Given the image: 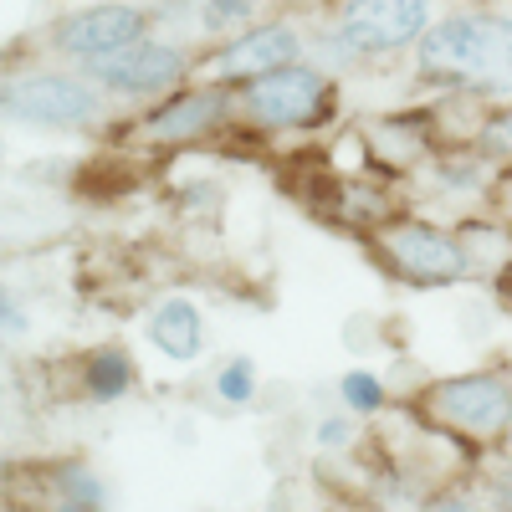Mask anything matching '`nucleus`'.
<instances>
[{
	"mask_svg": "<svg viewBox=\"0 0 512 512\" xmlns=\"http://www.w3.org/2000/svg\"><path fill=\"white\" fill-rule=\"evenodd\" d=\"M415 77L472 98H512V16L502 11L441 16L415 47Z\"/></svg>",
	"mask_w": 512,
	"mask_h": 512,
	"instance_id": "nucleus-1",
	"label": "nucleus"
},
{
	"mask_svg": "<svg viewBox=\"0 0 512 512\" xmlns=\"http://www.w3.org/2000/svg\"><path fill=\"white\" fill-rule=\"evenodd\" d=\"M333 103H338V88L333 77L303 57V62H287L267 77L246 82L236 88V118L262 128V134H292V128H318L333 118Z\"/></svg>",
	"mask_w": 512,
	"mask_h": 512,
	"instance_id": "nucleus-2",
	"label": "nucleus"
},
{
	"mask_svg": "<svg viewBox=\"0 0 512 512\" xmlns=\"http://www.w3.org/2000/svg\"><path fill=\"white\" fill-rule=\"evenodd\" d=\"M6 118L21 128H36V134H82L103 118L108 93L88 72H21L6 77Z\"/></svg>",
	"mask_w": 512,
	"mask_h": 512,
	"instance_id": "nucleus-3",
	"label": "nucleus"
},
{
	"mask_svg": "<svg viewBox=\"0 0 512 512\" xmlns=\"http://www.w3.org/2000/svg\"><path fill=\"white\" fill-rule=\"evenodd\" d=\"M374 251L395 277H405L415 287H451L477 272L466 236H456L436 221H420V216L374 226Z\"/></svg>",
	"mask_w": 512,
	"mask_h": 512,
	"instance_id": "nucleus-4",
	"label": "nucleus"
},
{
	"mask_svg": "<svg viewBox=\"0 0 512 512\" xmlns=\"http://www.w3.org/2000/svg\"><path fill=\"white\" fill-rule=\"evenodd\" d=\"M436 21H441L436 0H344L328 31L354 62H374V57L415 52L420 36Z\"/></svg>",
	"mask_w": 512,
	"mask_h": 512,
	"instance_id": "nucleus-5",
	"label": "nucleus"
},
{
	"mask_svg": "<svg viewBox=\"0 0 512 512\" xmlns=\"http://www.w3.org/2000/svg\"><path fill=\"white\" fill-rule=\"evenodd\" d=\"M425 415L446 425L451 436L466 441H497L502 425L512 420V379L477 369V374H451L425 390Z\"/></svg>",
	"mask_w": 512,
	"mask_h": 512,
	"instance_id": "nucleus-6",
	"label": "nucleus"
},
{
	"mask_svg": "<svg viewBox=\"0 0 512 512\" xmlns=\"http://www.w3.org/2000/svg\"><path fill=\"white\" fill-rule=\"evenodd\" d=\"M190 67H195L190 52L169 36H144V41H134V47H123L113 57L82 62V72H88L108 98H134V103L139 98H169L175 88H185Z\"/></svg>",
	"mask_w": 512,
	"mask_h": 512,
	"instance_id": "nucleus-7",
	"label": "nucleus"
},
{
	"mask_svg": "<svg viewBox=\"0 0 512 512\" xmlns=\"http://www.w3.org/2000/svg\"><path fill=\"white\" fill-rule=\"evenodd\" d=\"M303 57H308V36L292 21H251L246 31L226 36L221 47L205 57V77L226 82V88H246V82L267 77L287 62H303Z\"/></svg>",
	"mask_w": 512,
	"mask_h": 512,
	"instance_id": "nucleus-8",
	"label": "nucleus"
},
{
	"mask_svg": "<svg viewBox=\"0 0 512 512\" xmlns=\"http://www.w3.org/2000/svg\"><path fill=\"white\" fill-rule=\"evenodd\" d=\"M231 118H236V88H226V82H200V88H175L164 103H154L134 123V139H149L159 149H180V144L210 139Z\"/></svg>",
	"mask_w": 512,
	"mask_h": 512,
	"instance_id": "nucleus-9",
	"label": "nucleus"
},
{
	"mask_svg": "<svg viewBox=\"0 0 512 512\" xmlns=\"http://www.w3.org/2000/svg\"><path fill=\"white\" fill-rule=\"evenodd\" d=\"M149 26H154V16L144 6L98 0V6H82V11H72L52 26V47L67 62H98V57H113L123 47H134V41H144Z\"/></svg>",
	"mask_w": 512,
	"mask_h": 512,
	"instance_id": "nucleus-10",
	"label": "nucleus"
},
{
	"mask_svg": "<svg viewBox=\"0 0 512 512\" xmlns=\"http://www.w3.org/2000/svg\"><path fill=\"white\" fill-rule=\"evenodd\" d=\"M144 338L169 364H195L205 354V313L195 297H159L144 318Z\"/></svg>",
	"mask_w": 512,
	"mask_h": 512,
	"instance_id": "nucleus-11",
	"label": "nucleus"
},
{
	"mask_svg": "<svg viewBox=\"0 0 512 512\" xmlns=\"http://www.w3.org/2000/svg\"><path fill=\"white\" fill-rule=\"evenodd\" d=\"M364 144L384 169H415L431 159V123L425 118H379V123H369Z\"/></svg>",
	"mask_w": 512,
	"mask_h": 512,
	"instance_id": "nucleus-12",
	"label": "nucleus"
},
{
	"mask_svg": "<svg viewBox=\"0 0 512 512\" xmlns=\"http://www.w3.org/2000/svg\"><path fill=\"white\" fill-rule=\"evenodd\" d=\"M134 379H139L134 354L118 349V344H98L77 369V384H82V395H88L93 405H118L128 390H134Z\"/></svg>",
	"mask_w": 512,
	"mask_h": 512,
	"instance_id": "nucleus-13",
	"label": "nucleus"
},
{
	"mask_svg": "<svg viewBox=\"0 0 512 512\" xmlns=\"http://www.w3.org/2000/svg\"><path fill=\"white\" fill-rule=\"evenodd\" d=\"M425 180H431V190H441V195H487L492 190V154H482V149L441 154V159H431Z\"/></svg>",
	"mask_w": 512,
	"mask_h": 512,
	"instance_id": "nucleus-14",
	"label": "nucleus"
},
{
	"mask_svg": "<svg viewBox=\"0 0 512 512\" xmlns=\"http://www.w3.org/2000/svg\"><path fill=\"white\" fill-rule=\"evenodd\" d=\"M195 36H236L256 21V0H190Z\"/></svg>",
	"mask_w": 512,
	"mask_h": 512,
	"instance_id": "nucleus-15",
	"label": "nucleus"
},
{
	"mask_svg": "<svg viewBox=\"0 0 512 512\" xmlns=\"http://www.w3.org/2000/svg\"><path fill=\"white\" fill-rule=\"evenodd\" d=\"M52 492H57L62 502H82V507H93V512L108 507V482L93 472L88 461H62V466H52Z\"/></svg>",
	"mask_w": 512,
	"mask_h": 512,
	"instance_id": "nucleus-16",
	"label": "nucleus"
},
{
	"mask_svg": "<svg viewBox=\"0 0 512 512\" xmlns=\"http://www.w3.org/2000/svg\"><path fill=\"white\" fill-rule=\"evenodd\" d=\"M338 405H344L349 415H379L384 405H390V390H384V379L374 369H349L344 379H338Z\"/></svg>",
	"mask_w": 512,
	"mask_h": 512,
	"instance_id": "nucleus-17",
	"label": "nucleus"
},
{
	"mask_svg": "<svg viewBox=\"0 0 512 512\" xmlns=\"http://www.w3.org/2000/svg\"><path fill=\"white\" fill-rule=\"evenodd\" d=\"M256 390H262V379H256V364L246 359V354H236V359H226L221 369H216V400L221 405H251L256 400Z\"/></svg>",
	"mask_w": 512,
	"mask_h": 512,
	"instance_id": "nucleus-18",
	"label": "nucleus"
},
{
	"mask_svg": "<svg viewBox=\"0 0 512 512\" xmlns=\"http://www.w3.org/2000/svg\"><path fill=\"white\" fill-rule=\"evenodd\" d=\"M477 149L492 154V159H512V103L492 108V113L477 123Z\"/></svg>",
	"mask_w": 512,
	"mask_h": 512,
	"instance_id": "nucleus-19",
	"label": "nucleus"
},
{
	"mask_svg": "<svg viewBox=\"0 0 512 512\" xmlns=\"http://www.w3.org/2000/svg\"><path fill=\"white\" fill-rule=\"evenodd\" d=\"M354 420H359V415H349V410L323 415L318 431H313V446H318V451H349V446L359 441V425H354Z\"/></svg>",
	"mask_w": 512,
	"mask_h": 512,
	"instance_id": "nucleus-20",
	"label": "nucleus"
},
{
	"mask_svg": "<svg viewBox=\"0 0 512 512\" xmlns=\"http://www.w3.org/2000/svg\"><path fill=\"white\" fill-rule=\"evenodd\" d=\"M487 497H492L497 512H512V461H502L497 472L487 477Z\"/></svg>",
	"mask_w": 512,
	"mask_h": 512,
	"instance_id": "nucleus-21",
	"label": "nucleus"
},
{
	"mask_svg": "<svg viewBox=\"0 0 512 512\" xmlns=\"http://www.w3.org/2000/svg\"><path fill=\"white\" fill-rule=\"evenodd\" d=\"M0 328H6V338H21L26 333V313H21V297L16 292L0 297Z\"/></svg>",
	"mask_w": 512,
	"mask_h": 512,
	"instance_id": "nucleus-22",
	"label": "nucleus"
},
{
	"mask_svg": "<svg viewBox=\"0 0 512 512\" xmlns=\"http://www.w3.org/2000/svg\"><path fill=\"white\" fill-rule=\"evenodd\" d=\"M425 512H472V497L446 492V497H431V502H425Z\"/></svg>",
	"mask_w": 512,
	"mask_h": 512,
	"instance_id": "nucleus-23",
	"label": "nucleus"
},
{
	"mask_svg": "<svg viewBox=\"0 0 512 512\" xmlns=\"http://www.w3.org/2000/svg\"><path fill=\"white\" fill-rule=\"evenodd\" d=\"M497 451H502V461H512V420L502 425V436H497Z\"/></svg>",
	"mask_w": 512,
	"mask_h": 512,
	"instance_id": "nucleus-24",
	"label": "nucleus"
},
{
	"mask_svg": "<svg viewBox=\"0 0 512 512\" xmlns=\"http://www.w3.org/2000/svg\"><path fill=\"white\" fill-rule=\"evenodd\" d=\"M52 512H93V507H82V502H62V497H57V502H52Z\"/></svg>",
	"mask_w": 512,
	"mask_h": 512,
	"instance_id": "nucleus-25",
	"label": "nucleus"
},
{
	"mask_svg": "<svg viewBox=\"0 0 512 512\" xmlns=\"http://www.w3.org/2000/svg\"><path fill=\"white\" fill-rule=\"evenodd\" d=\"M497 195H502V205H507V216H512V175L502 180V190H497Z\"/></svg>",
	"mask_w": 512,
	"mask_h": 512,
	"instance_id": "nucleus-26",
	"label": "nucleus"
},
{
	"mask_svg": "<svg viewBox=\"0 0 512 512\" xmlns=\"http://www.w3.org/2000/svg\"><path fill=\"white\" fill-rule=\"evenodd\" d=\"M502 292H507V297H512V272H507V277H502Z\"/></svg>",
	"mask_w": 512,
	"mask_h": 512,
	"instance_id": "nucleus-27",
	"label": "nucleus"
}]
</instances>
